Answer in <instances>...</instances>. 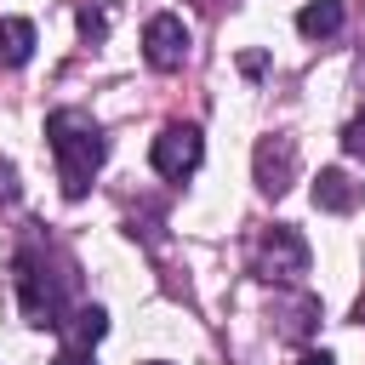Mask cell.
I'll use <instances>...</instances> for the list:
<instances>
[{
  "label": "cell",
  "mask_w": 365,
  "mask_h": 365,
  "mask_svg": "<svg viewBox=\"0 0 365 365\" xmlns=\"http://www.w3.org/2000/svg\"><path fill=\"white\" fill-rule=\"evenodd\" d=\"M46 137H51V154H57V182H63V194L80 200V194L91 188V177L103 171V160H108V137H103L97 120L80 114V108H57V114L46 120Z\"/></svg>",
  "instance_id": "6da1fadb"
},
{
  "label": "cell",
  "mask_w": 365,
  "mask_h": 365,
  "mask_svg": "<svg viewBox=\"0 0 365 365\" xmlns=\"http://www.w3.org/2000/svg\"><path fill=\"white\" fill-rule=\"evenodd\" d=\"M11 285H17V302H23V319L29 325H63V285H57V274L46 268V257L40 251H17V262H11Z\"/></svg>",
  "instance_id": "7a4b0ae2"
},
{
  "label": "cell",
  "mask_w": 365,
  "mask_h": 365,
  "mask_svg": "<svg viewBox=\"0 0 365 365\" xmlns=\"http://www.w3.org/2000/svg\"><path fill=\"white\" fill-rule=\"evenodd\" d=\"M148 160H154V171H160V177L182 182V177H194V171H200V160H205V137H200L194 125H165V131L154 137Z\"/></svg>",
  "instance_id": "3957f363"
},
{
  "label": "cell",
  "mask_w": 365,
  "mask_h": 365,
  "mask_svg": "<svg viewBox=\"0 0 365 365\" xmlns=\"http://www.w3.org/2000/svg\"><path fill=\"white\" fill-rule=\"evenodd\" d=\"M257 268L268 279H297L308 268V240L291 228V222H274L262 240H257Z\"/></svg>",
  "instance_id": "277c9868"
},
{
  "label": "cell",
  "mask_w": 365,
  "mask_h": 365,
  "mask_svg": "<svg viewBox=\"0 0 365 365\" xmlns=\"http://www.w3.org/2000/svg\"><path fill=\"white\" fill-rule=\"evenodd\" d=\"M143 57L148 68H182L188 63V23L177 11H160L143 23Z\"/></svg>",
  "instance_id": "5b68a950"
},
{
  "label": "cell",
  "mask_w": 365,
  "mask_h": 365,
  "mask_svg": "<svg viewBox=\"0 0 365 365\" xmlns=\"http://www.w3.org/2000/svg\"><path fill=\"white\" fill-rule=\"evenodd\" d=\"M251 165H257V188H262V194H285V188L297 182V143L274 131V137L257 143Z\"/></svg>",
  "instance_id": "8992f818"
},
{
  "label": "cell",
  "mask_w": 365,
  "mask_h": 365,
  "mask_svg": "<svg viewBox=\"0 0 365 365\" xmlns=\"http://www.w3.org/2000/svg\"><path fill=\"white\" fill-rule=\"evenodd\" d=\"M314 205H319V211H354V205H359V182H354L348 171L325 165V171L314 177Z\"/></svg>",
  "instance_id": "52a82bcc"
},
{
  "label": "cell",
  "mask_w": 365,
  "mask_h": 365,
  "mask_svg": "<svg viewBox=\"0 0 365 365\" xmlns=\"http://www.w3.org/2000/svg\"><path fill=\"white\" fill-rule=\"evenodd\" d=\"M57 331H63L74 348H97V342H103V331H108V314H103L97 302H80L74 314H63V325H57Z\"/></svg>",
  "instance_id": "ba28073f"
},
{
  "label": "cell",
  "mask_w": 365,
  "mask_h": 365,
  "mask_svg": "<svg viewBox=\"0 0 365 365\" xmlns=\"http://www.w3.org/2000/svg\"><path fill=\"white\" fill-rule=\"evenodd\" d=\"M29 57H34V23L29 17H0V63L23 68Z\"/></svg>",
  "instance_id": "9c48e42d"
},
{
  "label": "cell",
  "mask_w": 365,
  "mask_h": 365,
  "mask_svg": "<svg viewBox=\"0 0 365 365\" xmlns=\"http://www.w3.org/2000/svg\"><path fill=\"white\" fill-rule=\"evenodd\" d=\"M297 29H302L308 40H331V34L342 29V0H308V6L297 11Z\"/></svg>",
  "instance_id": "30bf717a"
},
{
  "label": "cell",
  "mask_w": 365,
  "mask_h": 365,
  "mask_svg": "<svg viewBox=\"0 0 365 365\" xmlns=\"http://www.w3.org/2000/svg\"><path fill=\"white\" fill-rule=\"evenodd\" d=\"M314 319H319V302H314V297H297L291 308H279V331H285V336H308Z\"/></svg>",
  "instance_id": "8fae6325"
},
{
  "label": "cell",
  "mask_w": 365,
  "mask_h": 365,
  "mask_svg": "<svg viewBox=\"0 0 365 365\" xmlns=\"http://www.w3.org/2000/svg\"><path fill=\"white\" fill-rule=\"evenodd\" d=\"M342 148H348V154H354V160H359V154H365V114H354V120H348V125H342Z\"/></svg>",
  "instance_id": "7c38bea8"
},
{
  "label": "cell",
  "mask_w": 365,
  "mask_h": 365,
  "mask_svg": "<svg viewBox=\"0 0 365 365\" xmlns=\"http://www.w3.org/2000/svg\"><path fill=\"white\" fill-rule=\"evenodd\" d=\"M0 205H17V165L0 160Z\"/></svg>",
  "instance_id": "4fadbf2b"
},
{
  "label": "cell",
  "mask_w": 365,
  "mask_h": 365,
  "mask_svg": "<svg viewBox=\"0 0 365 365\" xmlns=\"http://www.w3.org/2000/svg\"><path fill=\"white\" fill-rule=\"evenodd\" d=\"M51 365H97V354H91V348H74V342H63V354H57Z\"/></svg>",
  "instance_id": "5bb4252c"
},
{
  "label": "cell",
  "mask_w": 365,
  "mask_h": 365,
  "mask_svg": "<svg viewBox=\"0 0 365 365\" xmlns=\"http://www.w3.org/2000/svg\"><path fill=\"white\" fill-rule=\"evenodd\" d=\"M80 29H86V34H103V17H97L91 6H86V11H80Z\"/></svg>",
  "instance_id": "9a60e30c"
},
{
  "label": "cell",
  "mask_w": 365,
  "mask_h": 365,
  "mask_svg": "<svg viewBox=\"0 0 365 365\" xmlns=\"http://www.w3.org/2000/svg\"><path fill=\"white\" fill-rule=\"evenodd\" d=\"M297 365H336V359H331V354H325V348H308V354H302V359H297Z\"/></svg>",
  "instance_id": "2e32d148"
},
{
  "label": "cell",
  "mask_w": 365,
  "mask_h": 365,
  "mask_svg": "<svg viewBox=\"0 0 365 365\" xmlns=\"http://www.w3.org/2000/svg\"><path fill=\"white\" fill-rule=\"evenodd\" d=\"M154 365H160V359H154Z\"/></svg>",
  "instance_id": "e0dca14e"
}]
</instances>
